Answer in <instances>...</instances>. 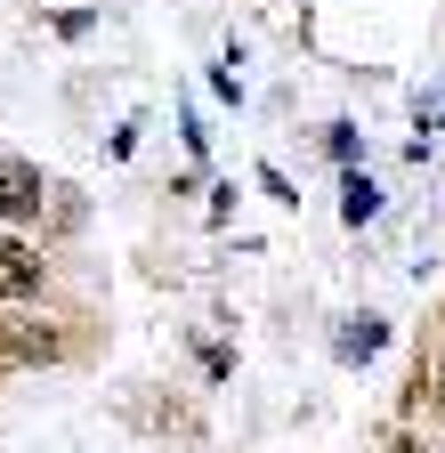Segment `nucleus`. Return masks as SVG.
<instances>
[{"mask_svg": "<svg viewBox=\"0 0 445 453\" xmlns=\"http://www.w3.org/2000/svg\"><path fill=\"white\" fill-rule=\"evenodd\" d=\"M0 211H9V219H33L41 211V170L17 162V154H0Z\"/></svg>", "mask_w": 445, "mask_h": 453, "instance_id": "nucleus-1", "label": "nucleus"}, {"mask_svg": "<svg viewBox=\"0 0 445 453\" xmlns=\"http://www.w3.org/2000/svg\"><path fill=\"white\" fill-rule=\"evenodd\" d=\"M41 292V251L33 243H0V300H33Z\"/></svg>", "mask_w": 445, "mask_h": 453, "instance_id": "nucleus-2", "label": "nucleus"}, {"mask_svg": "<svg viewBox=\"0 0 445 453\" xmlns=\"http://www.w3.org/2000/svg\"><path fill=\"white\" fill-rule=\"evenodd\" d=\"M0 357H17V365H58V332H49V324H0Z\"/></svg>", "mask_w": 445, "mask_h": 453, "instance_id": "nucleus-3", "label": "nucleus"}, {"mask_svg": "<svg viewBox=\"0 0 445 453\" xmlns=\"http://www.w3.org/2000/svg\"><path fill=\"white\" fill-rule=\"evenodd\" d=\"M437 405H445V357H437Z\"/></svg>", "mask_w": 445, "mask_h": 453, "instance_id": "nucleus-4", "label": "nucleus"}, {"mask_svg": "<svg viewBox=\"0 0 445 453\" xmlns=\"http://www.w3.org/2000/svg\"><path fill=\"white\" fill-rule=\"evenodd\" d=\"M397 453H421V445H397Z\"/></svg>", "mask_w": 445, "mask_h": 453, "instance_id": "nucleus-5", "label": "nucleus"}]
</instances>
